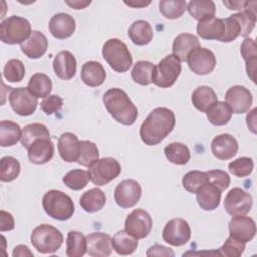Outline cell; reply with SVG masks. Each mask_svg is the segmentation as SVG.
<instances>
[{"label": "cell", "instance_id": "obj_1", "mask_svg": "<svg viewBox=\"0 0 257 257\" xmlns=\"http://www.w3.org/2000/svg\"><path fill=\"white\" fill-rule=\"evenodd\" d=\"M174 112L167 107L153 109L140 127V137L148 146L160 144L175 127Z\"/></svg>", "mask_w": 257, "mask_h": 257}, {"label": "cell", "instance_id": "obj_2", "mask_svg": "<svg viewBox=\"0 0 257 257\" xmlns=\"http://www.w3.org/2000/svg\"><path fill=\"white\" fill-rule=\"evenodd\" d=\"M109 114L123 125H132L138 117V109L126 92L120 88H110L102 96Z\"/></svg>", "mask_w": 257, "mask_h": 257}, {"label": "cell", "instance_id": "obj_3", "mask_svg": "<svg viewBox=\"0 0 257 257\" xmlns=\"http://www.w3.org/2000/svg\"><path fill=\"white\" fill-rule=\"evenodd\" d=\"M42 207L52 219L66 221L74 213V203L71 198L59 190H50L42 198Z\"/></svg>", "mask_w": 257, "mask_h": 257}, {"label": "cell", "instance_id": "obj_4", "mask_svg": "<svg viewBox=\"0 0 257 257\" xmlns=\"http://www.w3.org/2000/svg\"><path fill=\"white\" fill-rule=\"evenodd\" d=\"M30 241L32 246L41 254L55 253L63 243L61 232L55 227L42 224L33 229Z\"/></svg>", "mask_w": 257, "mask_h": 257}, {"label": "cell", "instance_id": "obj_5", "mask_svg": "<svg viewBox=\"0 0 257 257\" xmlns=\"http://www.w3.org/2000/svg\"><path fill=\"white\" fill-rule=\"evenodd\" d=\"M101 52L105 61L117 72L127 71L133 64V58L126 44L118 38L108 39L103 44Z\"/></svg>", "mask_w": 257, "mask_h": 257}, {"label": "cell", "instance_id": "obj_6", "mask_svg": "<svg viewBox=\"0 0 257 257\" xmlns=\"http://www.w3.org/2000/svg\"><path fill=\"white\" fill-rule=\"evenodd\" d=\"M31 32L29 21L21 16H9L0 23V38L6 44H21L29 37Z\"/></svg>", "mask_w": 257, "mask_h": 257}, {"label": "cell", "instance_id": "obj_7", "mask_svg": "<svg viewBox=\"0 0 257 257\" xmlns=\"http://www.w3.org/2000/svg\"><path fill=\"white\" fill-rule=\"evenodd\" d=\"M181 70V61L173 54H169L154 67L152 82L161 88L171 87L178 79Z\"/></svg>", "mask_w": 257, "mask_h": 257}, {"label": "cell", "instance_id": "obj_8", "mask_svg": "<svg viewBox=\"0 0 257 257\" xmlns=\"http://www.w3.org/2000/svg\"><path fill=\"white\" fill-rule=\"evenodd\" d=\"M121 172L120 164L111 157L98 159L88 170L90 181L96 186H104L117 178Z\"/></svg>", "mask_w": 257, "mask_h": 257}, {"label": "cell", "instance_id": "obj_9", "mask_svg": "<svg viewBox=\"0 0 257 257\" xmlns=\"http://www.w3.org/2000/svg\"><path fill=\"white\" fill-rule=\"evenodd\" d=\"M253 205L252 196L241 188L231 189L224 200V208L231 216L248 214Z\"/></svg>", "mask_w": 257, "mask_h": 257}, {"label": "cell", "instance_id": "obj_10", "mask_svg": "<svg viewBox=\"0 0 257 257\" xmlns=\"http://www.w3.org/2000/svg\"><path fill=\"white\" fill-rule=\"evenodd\" d=\"M163 240L175 247L187 244L191 238V228L187 221L181 218L172 219L164 227Z\"/></svg>", "mask_w": 257, "mask_h": 257}, {"label": "cell", "instance_id": "obj_11", "mask_svg": "<svg viewBox=\"0 0 257 257\" xmlns=\"http://www.w3.org/2000/svg\"><path fill=\"white\" fill-rule=\"evenodd\" d=\"M9 103L13 111L21 116L31 115L37 107V97L32 95L27 87L12 88L9 93Z\"/></svg>", "mask_w": 257, "mask_h": 257}, {"label": "cell", "instance_id": "obj_12", "mask_svg": "<svg viewBox=\"0 0 257 257\" xmlns=\"http://www.w3.org/2000/svg\"><path fill=\"white\" fill-rule=\"evenodd\" d=\"M153 226V221L148 212L143 209L132 211L124 222V230L136 239L146 238Z\"/></svg>", "mask_w": 257, "mask_h": 257}, {"label": "cell", "instance_id": "obj_13", "mask_svg": "<svg viewBox=\"0 0 257 257\" xmlns=\"http://www.w3.org/2000/svg\"><path fill=\"white\" fill-rule=\"evenodd\" d=\"M189 68L198 75L211 73L216 66L215 54L208 48L198 47L187 57Z\"/></svg>", "mask_w": 257, "mask_h": 257}, {"label": "cell", "instance_id": "obj_14", "mask_svg": "<svg viewBox=\"0 0 257 257\" xmlns=\"http://www.w3.org/2000/svg\"><path fill=\"white\" fill-rule=\"evenodd\" d=\"M225 99L232 113L236 114L248 112L253 103V96L251 91L245 86L241 85L230 87L226 92Z\"/></svg>", "mask_w": 257, "mask_h": 257}, {"label": "cell", "instance_id": "obj_15", "mask_svg": "<svg viewBox=\"0 0 257 257\" xmlns=\"http://www.w3.org/2000/svg\"><path fill=\"white\" fill-rule=\"evenodd\" d=\"M142 196L141 185L133 179L123 180L114 190V201L121 208H132Z\"/></svg>", "mask_w": 257, "mask_h": 257}, {"label": "cell", "instance_id": "obj_16", "mask_svg": "<svg viewBox=\"0 0 257 257\" xmlns=\"http://www.w3.org/2000/svg\"><path fill=\"white\" fill-rule=\"evenodd\" d=\"M230 236L242 243L252 241L256 235L255 221L245 215L233 216L229 223Z\"/></svg>", "mask_w": 257, "mask_h": 257}, {"label": "cell", "instance_id": "obj_17", "mask_svg": "<svg viewBox=\"0 0 257 257\" xmlns=\"http://www.w3.org/2000/svg\"><path fill=\"white\" fill-rule=\"evenodd\" d=\"M239 149L237 140L230 134L216 136L211 143L213 155L219 160H230L236 156Z\"/></svg>", "mask_w": 257, "mask_h": 257}, {"label": "cell", "instance_id": "obj_18", "mask_svg": "<svg viewBox=\"0 0 257 257\" xmlns=\"http://www.w3.org/2000/svg\"><path fill=\"white\" fill-rule=\"evenodd\" d=\"M86 252L92 257H107L112 252V238L102 232H94L86 237Z\"/></svg>", "mask_w": 257, "mask_h": 257}, {"label": "cell", "instance_id": "obj_19", "mask_svg": "<svg viewBox=\"0 0 257 257\" xmlns=\"http://www.w3.org/2000/svg\"><path fill=\"white\" fill-rule=\"evenodd\" d=\"M51 35L57 39H65L70 37L75 30V20L68 13L54 14L48 23Z\"/></svg>", "mask_w": 257, "mask_h": 257}, {"label": "cell", "instance_id": "obj_20", "mask_svg": "<svg viewBox=\"0 0 257 257\" xmlns=\"http://www.w3.org/2000/svg\"><path fill=\"white\" fill-rule=\"evenodd\" d=\"M28 159L31 163L42 165L49 162L54 154V146L50 138L35 140L27 149Z\"/></svg>", "mask_w": 257, "mask_h": 257}, {"label": "cell", "instance_id": "obj_21", "mask_svg": "<svg viewBox=\"0 0 257 257\" xmlns=\"http://www.w3.org/2000/svg\"><path fill=\"white\" fill-rule=\"evenodd\" d=\"M52 66L56 76L62 80L71 79L76 73V59L67 50H62L55 55Z\"/></svg>", "mask_w": 257, "mask_h": 257}, {"label": "cell", "instance_id": "obj_22", "mask_svg": "<svg viewBox=\"0 0 257 257\" xmlns=\"http://www.w3.org/2000/svg\"><path fill=\"white\" fill-rule=\"evenodd\" d=\"M47 47L48 40L46 36L38 30H32L29 37L20 44L21 51L31 59L41 57L46 52Z\"/></svg>", "mask_w": 257, "mask_h": 257}, {"label": "cell", "instance_id": "obj_23", "mask_svg": "<svg viewBox=\"0 0 257 257\" xmlns=\"http://www.w3.org/2000/svg\"><path fill=\"white\" fill-rule=\"evenodd\" d=\"M198 47H200V42L197 36L191 33H181L174 39L172 51L180 61H187L188 55Z\"/></svg>", "mask_w": 257, "mask_h": 257}, {"label": "cell", "instance_id": "obj_24", "mask_svg": "<svg viewBox=\"0 0 257 257\" xmlns=\"http://www.w3.org/2000/svg\"><path fill=\"white\" fill-rule=\"evenodd\" d=\"M79 140L78 138L69 132L63 133L57 143L58 153L61 159L65 162L72 163L77 162L78 154H79Z\"/></svg>", "mask_w": 257, "mask_h": 257}, {"label": "cell", "instance_id": "obj_25", "mask_svg": "<svg viewBox=\"0 0 257 257\" xmlns=\"http://www.w3.org/2000/svg\"><path fill=\"white\" fill-rule=\"evenodd\" d=\"M197 33L203 39L221 41L225 33L224 19L213 17L199 21L197 24Z\"/></svg>", "mask_w": 257, "mask_h": 257}, {"label": "cell", "instance_id": "obj_26", "mask_svg": "<svg viewBox=\"0 0 257 257\" xmlns=\"http://www.w3.org/2000/svg\"><path fill=\"white\" fill-rule=\"evenodd\" d=\"M197 194V202L201 209L205 211H213L220 205L222 191L211 183L205 184L199 189Z\"/></svg>", "mask_w": 257, "mask_h": 257}, {"label": "cell", "instance_id": "obj_27", "mask_svg": "<svg viewBox=\"0 0 257 257\" xmlns=\"http://www.w3.org/2000/svg\"><path fill=\"white\" fill-rule=\"evenodd\" d=\"M106 78L105 70L98 61H87L81 68V80L90 87L101 85Z\"/></svg>", "mask_w": 257, "mask_h": 257}, {"label": "cell", "instance_id": "obj_28", "mask_svg": "<svg viewBox=\"0 0 257 257\" xmlns=\"http://www.w3.org/2000/svg\"><path fill=\"white\" fill-rule=\"evenodd\" d=\"M105 195L98 188H93L84 192L79 199L81 208L87 213H95L100 211L105 205Z\"/></svg>", "mask_w": 257, "mask_h": 257}, {"label": "cell", "instance_id": "obj_29", "mask_svg": "<svg viewBox=\"0 0 257 257\" xmlns=\"http://www.w3.org/2000/svg\"><path fill=\"white\" fill-rule=\"evenodd\" d=\"M128 36L136 45H147L153 39V28L146 20H136L128 28Z\"/></svg>", "mask_w": 257, "mask_h": 257}, {"label": "cell", "instance_id": "obj_30", "mask_svg": "<svg viewBox=\"0 0 257 257\" xmlns=\"http://www.w3.org/2000/svg\"><path fill=\"white\" fill-rule=\"evenodd\" d=\"M217 101L218 98L214 89L206 85L197 87L192 93V103L201 112H207Z\"/></svg>", "mask_w": 257, "mask_h": 257}, {"label": "cell", "instance_id": "obj_31", "mask_svg": "<svg viewBox=\"0 0 257 257\" xmlns=\"http://www.w3.org/2000/svg\"><path fill=\"white\" fill-rule=\"evenodd\" d=\"M241 55L246 62V71L253 82H256V64H257V46L253 38H245L240 48Z\"/></svg>", "mask_w": 257, "mask_h": 257}, {"label": "cell", "instance_id": "obj_32", "mask_svg": "<svg viewBox=\"0 0 257 257\" xmlns=\"http://www.w3.org/2000/svg\"><path fill=\"white\" fill-rule=\"evenodd\" d=\"M187 9L190 15L198 21L213 18L216 13V5L212 0H192L188 3Z\"/></svg>", "mask_w": 257, "mask_h": 257}, {"label": "cell", "instance_id": "obj_33", "mask_svg": "<svg viewBox=\"0 0 257 257\" xmlns=\"http://www.w3.org/2000/svg\"><path fill=\"white\" fill-rule=\"evenodd\" d=\"M27 89L37 98H46L52 89L51 79L44 73H35L30 77Z\"/></svg>", "mask_w": 257, "mask_h": 257}, {"label": "cell", "instance_id": "obj_34", "mask_svg": "<svg viewBox=\"0 0 257 257\" xmlns=\"http://www.w3.org/2000/svg\"><path fill=\"white\" fill-rule=\"evenodd\" d=\"M112 247L119 255H131L138 247V239L128 234L125 230H120L112 238Z\"/></svg>", "mask_w": 257, "mask_h": 257}, {"label": "cell", "instance_id": "obj_35", "mask_svg": "<svg viewBox=\"0 0 257 257\" xmlns=\"http://www.w3.org/2000/svg\"><path fill=\"white\" fill-rule=\"evenodd\" d=\"M206 113L208 120L216 126L227 124L232 117V111L224 101L215 102Z\"/></svg>", "mask_w": 257, "mask_h": 257}, {"label": "cell", "instance_id": "obj_36", "mask_svg": "<svg viewBox=\"0 0 257 257\" xmlns=\"http://www.w3.org/2000/svg\"><path fill=\"white\" fill-rule=\"evenodd\" d=\"M164 153L168 161L175 165H186L191 157L189 148L179 142H173L166 146Z\"/></svg>", "mask_w": 257, "mask_h": 257}, {"label": "cell", "instance_id": "obj_37", "mask_svg": "<svg viewBox=\"0 0 257 257\" xmlns=\"http://www.w3.org/2000/svg\"><path fill=\"white\" fill-rule=\"evenodd\" d=\"M22 132L20 126L11 120H1L0 122V146L11 147L21 140Z\"/></svg>", "mask_w": 257, "mask_h": 257}, {"label": "cell", "instance_id": "obj_38", "mask_svg": "<svg viewBox=\"0 0 257 257\" xmlns=\"http://www.w3.org/2000/svg\"><path fill=\"white\" fill-rule=\"evenodd\" d=\"M86 237L77 231H70L66 239V255L68 257H81L86 253Z\"/></svg>", "mask_w": 257, "mask_h": 257}, {"label": "cell", "instance_id": "obj_39", "mask_svg": "<svg viewBox=\"0 0 257 257\" xmlns=\"http://www.w3.org/2000/svg\"><path fill=\"white\" fill-rule=\"evenodd\" d=\"M250 5L251 2H248V5L245 9L234 14L238 22L240 23L242 37L249 36L256 24V5L253 7H251Z\"/></svg>", "mask_w": 257, "mask_h": 257}, {"label": "cell", "instance_id": "obj_40", "mask_svg": "<svg viewBox=\"0 0 257 257\" xmlns=\"http://www.w3.org/2000/svg\"><path fill=\"white\" fill-rule=\"evenodd\" d=\"M41 138H50L48 128L42 123H30L24 126L22 130L21 144L25 149H28L29 146L37 139Z\"/></svg>", "mask_w": 257, "mask_h": 257}, {"label": "cell", "instance_id": "obj_41", "mask_svg": "<svg viewBox=\"0 0 257 257\" xmlns=\"http://www.w3.org/2000/svg\"><path fill=\"white\" fill-rule=\"evenodd\" d=\"M155 65L146 60L137 61L132 69V79L140 85H149L152 83V74Z\"/></svg>", "mask_w": 257, "mask_h": 257}, {"label": "cell", "instance_id": "obj_42", "mask_svg": "<svg viewBox=\"0 0 257 257\" xmlns=\"http://www.w3.org/2000/svg\"><path fill=\"white\" fill-rule=\"evenodd\" d=\"M99 158V152L96 145L90 141L79 142V154L77 163L84 167H90Z\"/></svg>", "mask_w": 257, "mask_h": 257}, {"label": "cell", "instance_id": "obj_43", "mask_svg": "<svg viewBox=\"0 0 257 257\" xmlns=\"http://www.w3.org/2000/svg\"><path fill=\"white\" fill-rule=\"evenodd\" d=\"M90 178L88 172L80 169L71 170L66 173L65 176L62 178V182L64 183V185L74 191H79L85 188Z\"/></svg>", "mask_w": 257, "mask_h": 257}, {"label": "cell", "instance_id": "obj_44", "mask_svg": "<svg viewBox=\"0 0 257 257\" xmlns=\"http://www.w3.org/2000/svg\"><path fill=\"white\" fill-rule=\"evenodd\" d=\"M20 173L19 162L11 156H5L0 160V181L11 182L15 180Z\"/></svg>", "mask_w": 257, "mask_h": 257}, {"label": "cell", "instance_id": "obj_45", "mask_svg": "<svg viewBox=\"0 0 257 257\" xmlns=\"http://www.w3.org/2000/svg\"><path fill=\"white\" fill-rule=\"evenodd\" d=\"M209 183L206 172L190 171L184 175L182 179V185L189 193L196 194L201 187Z\"/></svg>", "mask_w": 257, "mask_h": 257}, {"label": "cell", "instance_id": "obj_46", "mask_svg": "<svg viewBox=\"0 0 257 257\" xmlns=\"http://www.w3.org/2000/svg\"><path fill=\"white\" fill-rule=\"evenodd\" d=\"M160 12L168 19H176L183 15L187 9L184 0H162L159 2Z\"/></svg>", "mask_w": 257, "mask_h": 257}, {"label": "cell", "instance_id": "obj_47", "mask_svg": "<svg viewBox=\"0 0 257 257\" xmlns=\"http://www.w3.org/2000/svg\"><path fill=\"white\" fill-rule=\"evenodd\" d=\"M25 75V67L19 59H10L3 68V76L9 82H19Z\"/></svg>", "mask_w": 257, "mask_h": 257}, {"label": "cell", "instance_id": "obj_48", "mask_svg": "<svg viewBox=\"0 0 257 257\" xmlns=\"http://www.w3.org/2000/svg\"><path fill=\"white\" fill-rule=\"evenodd\" d=\"M228 167L231 174L239 178H244L253 172L254 162L252 158L241 157L232 161Z\"/></svg>", "mask_w": 257, "mask_h": 257}, {"label": "cell", "instance_id": "obj_49", "mask_svg": "<svg viewBox=\"0 0 257 257\" xmlns=\"http://www.w3.org/2000/svg\"><path fill=\"white\" fill-rule=\"evenodd\" d=\"M246 248V244L242 243L231 236L228 237V239L225 241L223 246L219 249L218 253L220 256H226V257H239L241 256Z\"/></svg>", "mask_w": 257, "mask_h": 257}, {"label": "cell", "instance_id": "obj_50", "mask_svg": "<svg viewBox=\"0 0 257 257\" xmlns=\"http://www.w3.org/2000/svg\"><path fill=\"white\" fill-rule=\"evenodd\" d=\"M224 23L225 33L223 38L221 39L222 42H231L241 35V26L234 14H232L228 18H225Z\"/></svg>", "mask_w": 257, "mask_h": 257}, {"label": "cell", "instance_id": "obj_51", "mask_svg": "<svg viewBox=\"0 0 257 257\" xmlns=\"http://www.w3.org/2000/svg\"><path fill=\"white\" fill-rule=\"evenodd\" d=\"M209 183L216 186L220 191H225L229 188L231 179L229 175L222 170H210L206 172Z\"/></svg>", "mask_w": 257, "mask_h": 257}, {"label": "cell", "instance_id": "obj_52", "mask_svg": "<svg viewBox=\"0 0 257 257\" xmlns=\"http://www.w3.org/2000/svg\"><path fill=\"white\" fill-rule=\"evenodd\" d=\"M62 105H63V99L56 94L48 95L40 103V107L42 111L47 115H51L55 112H58L62 107Z\"/></svg>", "mask_w": 257, "mask_h": 257}, {"label": "cell", "instance_id": "obj_53", "mask_svg": "<svg viewBox=\"0 0 257 257\" xmlns=\"http://www.w3.org/2000/svg\"><path fill=\"white\" fill-rule=\"evenodd\" d=\"M14 229V219L12 215L3 210L0 211V231H10Z\"/></svg>", "mask_w": 257, "mask_h": 257}, {"label": "cell", "instance_id": "obj_54", "mask_svg": "<svg viewBox=\"0 0 257 257\" xmlns=\"http://www.w3.org/2000/svg\"><path fill=\"white\" fill-rule=\"evenodd\" d=\"M147 256H171L174 257L175 253L168 247L163 245H154L147 251Z\"/></svg>", "mask_w": 257, "mask_h": 257}, {"label": "cell", "instance_id": "obj_55", "mask_svg": "<svg viewBox=\"0 0 257 257\" xmlns=\"http://www.w3.org/2000/svg\"><path fill=\"white\" fill-rule=\"evenodd\" d=\"M249 1H223V3L231 10H243L248 5Z\"/></svg>", "mask_w": 257, "mask_h": 257}, {"label": "cell", "instance_id": "obj_56", "mask_svg": "<svg viewBox=\"0 0 257 257\" xmlns=\"http://www.w3.org/2000/svg\"><path fill=\"white\" fill-rule=\"evenodd\" d=\"M256 108H253L250 113L247 115V125L251 130L252 133H256Z\"/></svg>", "mask_w": 257, "mask_h": 257}, {"label": "cell", "instance_id": "obj_57", "mask_svg": "<svg viewBox=\"0 0 257 257\" xmlns=\"http://www.w3.org/2000/svg\"><path fill=\"white\" fill-rule=\"evenodd\" d=\"M12 256H33L32 252L29 251L28 247L25 245H18L14 248L12 252Z\"/></svg>", "mask_w": 257, "mask_h": 257}, {"label": "cell", "instance_id": "obj_58", "mask_svg": "<svg viewBox=\"0 0 257 257\" xmlns=\"http://www.w3.org/2000/svg\"><path fill=\"white\" fill-rule=\"evenodd\" d=\"M66 4H68L74 9H83L90 4V1H72V2L66 1Z\"/></svg>", "mask_w": 257, "mask_h": 257}, {"label": "cell", "instance_id": "obj_59", "mask_svg": "<svg viewBox=\"0 0 257 257\" xmlns=\"http://www.w3.org/2000/svg\"><path fill=\"white\" fill-rule=\"evenodd\" d=\"M124 3L126 5L135 7V8H141V7L149 5L151 3V1H124Z\"/></svg>", "mask_w": 257, "mask_h": 257}]
</instances>
